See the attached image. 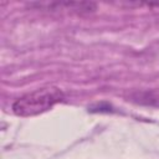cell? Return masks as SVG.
I'll return each mask as SVG.
<instances>
[{
    "label": "cell",
    "mask_w": 159,
    "mask_h": 159,
    "mask_svg": "<svg viewBox=\"0 0 159 159\" xmlns=\"http://www.w3.org/2000/svg\"><path fill=\"white\" fill-rule=\"evenodd\" d=\"M63 92L57 87H43L35 89L17 98L12 103V112L20 117H32L51 109L55 104L62 102Z\"/></svg>",
    "instance_id": "cell-1"
},
{
    "label": "cell",
    "mask_w": 159,
    "mask_h": 159,
    "mask_svg": "<svg viewBox=\"0 0 159 159\" xmlns=\"http://www.w3.org/2000/svg\"><path fill=\"white\" fill-rule=\"evenodd\" d=\"M40 7L47 6V10H76V11H93L96 10V4L93 2H75V1H63V2H50V4H37Z\"/></svg>",
    "instance_id": "cell-2"
},
{
    "label": "cell",
    "mask_w": 159,
    "mask_h": 159,
    "mask_svg": "<svg viewBox=\"0 0 159 159\" xmlns=\"http://www.w3.org/2000/svg\"><path fill=\"white\" fill-rule=\"evenodd\" d=\"M132 98L137 103L159 106V89H148V91L137 92L132 96Z\"/></svg>",
    "instance_id": "cell-3"
}]
</instances>
